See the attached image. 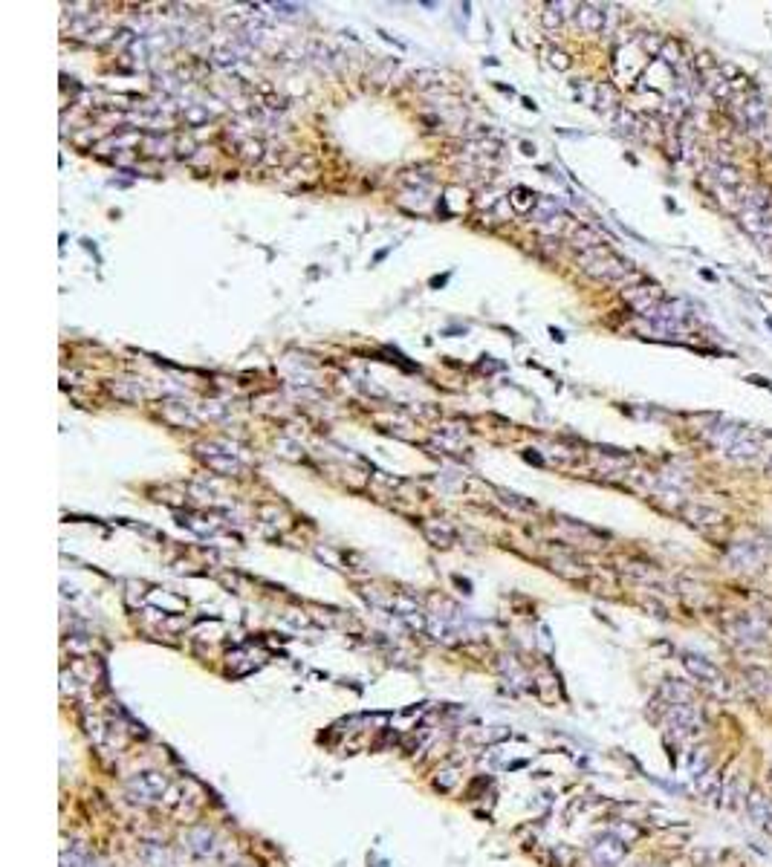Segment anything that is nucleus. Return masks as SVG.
Segmentation results:
<instances>
[{
    "mask_svg": "<svg viewBox=\"0 0 772 867\" xmlns=\"http://www.w3.org/2000/svg\"><path fill=\"white\" fill-rule=\"evenodd\" d=\"M682 665L689 668V674L697 679V682H703V685H709V688H714L717 694H729V685H726V677L709 662V659H703V657H695V654H682Z\"/></svg>",
    "mask_w": 772,
    "mask_h": 867,
    "instance_id": "7ed1b4c3",
    "label": "nucleus"
},
{
    "mask_svg": "<svg viewBox=\"0 0 772 867\" xmlns=\"http://www.w3.org/2000/svg\"><path fill=\"white\" fill-rule=\"evenodd\" d=\"M425 535L437 546H451L454 544V529L449 524H425Z\"/></svg>",
    "mask_w": 772,
    "mask_h": 867,
    "instance_id": "9d476101",
    "label": "nucleus"
},
{
    "mask_svg": "<svg viewBox=\"0 0 772 867\" xmlns=\"http://www.w3.org/2000/svg\"><path fill=\"white\" fill-rule=\"evenodd\" d=\"M720 804L729 807V809H741L746 804V790L741 784V775H735L729 784H723V792H720Z\"/></svg>",
    "mask_w": 772,
    "mask_h": 867,
    "instance_id": "423d86ee",
    "label": "nucleus"
},
{
    "mask_svg": "<svg viewBox=\"0 0 772 867\" xmlns=\"http://www.w3.org/2000/svg\"><path fill=\"white\" fill-rule=\"evenodd\" d=\"M746 679H749V685L761 694V697H772V677H769L766 671L749 668V671H746Z\"/></svg>",
    "mask_w": 772,
    "mask_h": 867,
    "instance_id": "9b49d317",
    "label": "nucleus"
},
{
    "mask_svg": "<svg viewBox=\"0 0 772 867\" xmlns=\"http://www.w3.org/2000/svg\"><path fill=\"white\" fill-rule=\"evenodd\" d=\"M581 269L596 275V278H605V281H619L628 275V264L622 257H616L611 249L605 246H596V249H587L581 252Z\"/></svg>",
    "mask_w": 772,
    "mask_h": 867,
    "instance_id": "f257e3e1",
    "label": "nucleus"
},
{
    "mask_svg": "<svg viewBox=\"0 0 772 867\" xmlns=\"http://www.w3.org/2000/svg\"><path fill=\"white\" fill-rule=\"evenodd\" d=\"M665 703V700H663ZM663 717L668 720V726L680 734V737H697L703 731V717L695 706H663Z\"/></svg>",
    "mask_w": 772,
    "mask_h": 867,
    "instance_id": "f03ea898",
    "label": "nucleus"
},
{
    "mask_svg": "<svg viewBox=\"0 0 772 867\" xmlns=\"http://www.w3.org/2000/svg\"><path fill=\"white\" fill-rule=\"evenodd\" d=\"M500 497H503L506 503H512V506H518V509H535V503L524 500L521 495H515V492H503V489H500Z\"/></svg>",
    "mask_w": 772,
    "mask_h": 867,
    "instance_id": "2eb2a0df",
    "label": "nucleus"
},
{
    "mask_svg": "<svg viewBox=\"0 0 772 867\" xmlns=\"http://www.w3.org/2000/svg\"><path fill=\"white\" fill-rule=\"evenodd\" d=\"M127 787H131V792L139 795L142 801H154V798H159L168 790V780L159 772H139V775L131 777V784H127Z\"/></svg>",
    "mask_w": 772,
    "mask_h": 867,
    "instance_id": "20e7f679",
    "label": "nucleus"
},
{
    "mask_svg": "<svg viewBox=\"0 0 772 867\" xmlns=\"http://www.w3.org/2000/svg\"><path fill=\"white\" fill-rule=\"evenodd\" d=\"M186 119H188L191 124H200V122L208 119V110H203L200 104H186Z\"/></svg>",
    "mask_w": 772,
    "mask_h": 867,
    "instance_id": "4468645a",
    "label": "nucleus"
},
{
    "mask_svg": "<svg viewBox=\"0 0 772 867\" xmlns=\"http://www.w3.org/2000/svg\"><path fill=\"white\" fill-rule=\"evenodd\" d=\"M208 451L211 454H205V460L214 471H220V474H240L243 471V465L237 460H232V451H214V448H208Z\"/></svg>",
    "mask_w": 772,
    "mask_h": 867,
    "instance_id": "0eeeda50",
    "label": "nucleus"
},
{
    "mask_svg": "<svg viewBox=\"0 0 772 867\" xmlns=\"http://www.w3.org/2000/svg\"><path fill=\"white\" fill-rule=\"evenodd\" d=\"M544 23H547V26H559V23H562V15H555V6H547Z\"/></svg>",
    "mask_w": 772,
    "mask_h": 867,
    "instance_id": "dca6fc26",
    "label": "nucleus"
},
{
    "mask_svg": "<svg viewBox=\"0 0 772 867\" xmlns=\"http://www.w3.org/2000/svg\"><path fill=\"white\" fill-rule=\"evenodd\" d=\"M579 18H581V23H584V29H590V32H596V29H602V12H596V9H590V6H584L581 12H579Z\"/></svg>",
    "mask_w": 772,
    "mask_h": 867,
    "instance_id": "f8f14e48",
    "label": "nucleus"
},
{
    "mask_svg": "<svg viewBox=\"0 0 772 867\" xmlns=\"http://www.w3.org/2000/svg\"><path fill=\"white\" fill-rule=\"evenodd\" d=\"M695 784H697V790H700V795L703 798H720V792H723V780H720V775L717 772H703V775H697L695 777Z\"/></svg>",
    "mask_w": 772,
    "mask_h": 867,
    "instance_id": "6e6552de",
    "label": "nucleus"
},
{
    "mask_svg": "<svg viewBox=\"0 0 772 867\" xmlns=\"http://www.w3.org/2000/svg\"><path fill=\"white\" fill-rule=\"evenodd\" d=\"M188 847L197 853V856H211L214 853V836L208 830H191L188 833Z\"/></svg>",
    "mask_w": 772,
    "mask_h": 867,
    "instance_id": "1a4fd4ad",
    "label": "nucleus"
},
{
    "mask_svg": "<svg viewBox=\"0 0 772 867\" xmlns=\"http://www.w3.org/2000/svg\"><path fill=\"white\" fill-rule=\"evenodd\" d=\"M272 9H275V15H278V18H289V21L304 18V6H292V4H272Z\"/></svg>",
    "mask_w": 772,
    "mask_h": 867,
    "instance_id": "ddd939ff",
    "label": "nucleus"
},
{
    "mask_svg": "<svg viewBox=\"0 0 772 867\" xmlns=\"http://www.w3.org/2000/svg\"><path fill=\"white\" fill-rule=\"evenodd\" d=\"M590 853H593V858L602 864V867H613V864H619L622 856H625V841L616 839V836H599V839L593 841Z\"/></svg>",
    "mask_w": 772,
    "mask_h": 867,
    "instance_id": "39448f33",
    "label": "nucleus"
}]
</instances>
